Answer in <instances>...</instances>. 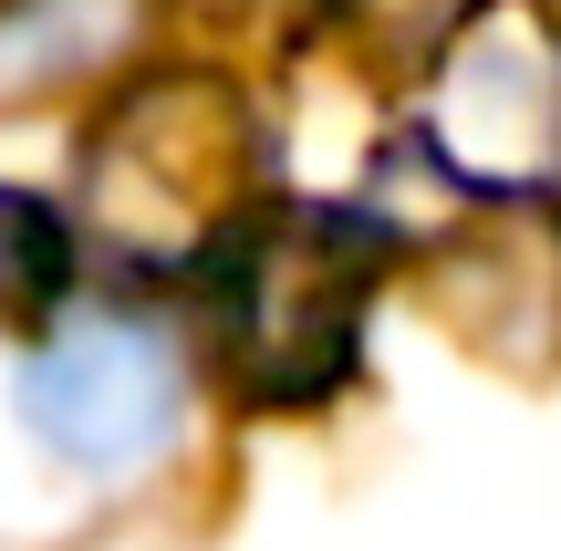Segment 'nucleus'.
<instances>
[{
    "mask_svg": "<svg viewBox=\"0 0 561 551\" xmlns=\"http://www.w3.org/2000/svg\"><path fill=\"white\" fill-rule=\"evenodd\" d=\"M271 198V125L229 73H146L73 157V219L125 271H208V250Z\"/></svg>",
    "mask_w": 561,
    "mask_h": 551,
    "instance_id": "obj_1",
    "label": "nucleus"
},
{
    "mask_svg": "<svg viewBox=\"0 0 561 551\" xmlns=\"http://www.w3.org/2000/svg\"><path fill=\"white\" fill-rule=\"evenodd\" d=\"M396 271V229L333 198H261L208 250V333L240 406H322L364 365V312Z\"/></svg>",
    "mask_w": 561,
    "mask_h": 551,
    "instance_id": "obj_2",
    "label": "nucleus"
},
{
    "mask_svg": "<svg viewBox=\"0 0 561 551\" xmlns=\"http://www.w3.org/2000/svg\"><path fill=\"white\" fill-rule=\"evenodd\" d=\"M11 406L62 469H136L178 437V406H187V354L167 323L146 312H62L11 375Z\"/></svg>",
    "mask_w": 561,
    "mask_h": 551,
    "instance_id": "obj_3",
    "label": "nucleus"
},
{
    "mask_svg": "<svg viewBox=\"0 0 561 551\" xmlns=\"http://www.w3.org/2000/svg\"><path fill=\"white\" fill-rule=\"evenodd\" d=\"M426 146L468 198L561 177V42L541 32V11H468L447 32L426 83Z\"/></svg>",
    "mask_w": 561,
    "mask_h": 551,
    "instance_id": "obj_4",
    "label": "nucleus"
},
{
    "mask_svg": "<svg viewBox=\"0 0 561 551\" xmlns=\"http://www.w3.org/2000/svg\"><path fill=\"white\" fill-rule=\"evenodd\" d=\"M426 312L468 333V354L510 375L561 365V219L541 208H479L426 250Z\"/></svg>",
    "mask_w": 561,
    "mask_h": 551,
    "instance_id": "obj_5",
    "label": "nucleus"
},
{
    "mask_svg": "<svg viewBox=\"0 0 561 551\" xmlns=\"http://www.w3.org/2000/svg\"><path fill=\"white\" fill-rule=\"evenodd\" d=\"M167 0H0V115L104 83L146 53Z\"/></svg>",
    "mask_w": 561,
    "mask_h": 551,
    "instance_id": "obj_6",
    "label": "nucleus"
},
{
    "mask_svg": "<svg viewBox=\"0 0 561 551\" xmlns=\"http://www.w3.org/2000/svg\"><path fill=\"white\" fill-rule=\"evenodd\" d=\"M530 11H541V32H551V42H561V0H530Z\"/></svg>",
    "mask_w": 561,
    "mask_h": 551,
    "instance_id": "obj_7",
    "label": "nucleus"
}]
</instances>
